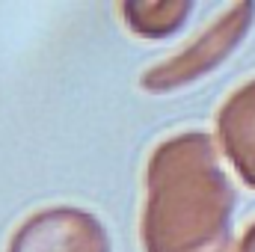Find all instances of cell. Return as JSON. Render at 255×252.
Instances as JSON below:
<instances>
[{
  "label": "cell",
  "mask_w": 255,
  "mask_h": 252,
  "mask_svg": "<svg viewBox=\"0 0 255 252\" xmlns=\"http://www.w3.org/2000/svg\"><path fill=\"white\" fill-rule=\"evenodd\" d=\"M220 130L229 157L247 184L255 187V80L235 92L220 116Z\"/></svg>",
  "instance_id": "1"
},
{
  "label": "cell",
  "mask_w": 255,
  "mask_h": 252,
  "mask_svg": "<svg viewBox=\"0 0 255 252\" xmlns=\"http://www.w3.org/2000/svg\"><path fill=\"white\" fill-rule=\"evenodd\" d=\"M241 252H255V226L247 232V238H244V244H241Z\"/></svg>",
  "instance_id": "2"
}]
</instances>
